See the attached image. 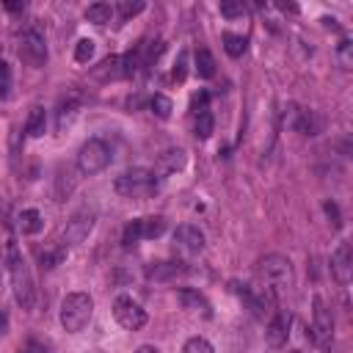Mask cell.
I'll return each instance as SVG.
<instances>
[{
	"label": "cell",
	"instance_id": "cell-1",
	"mask_svg": "<svg viewBox=\"0 0 353 353\" xmlns=\"http://www.w3.org/2000/svg\"><path fill=\"white\" fill-rule=\"evenodd\" d=\"M256 276L262 281V290H268L273 298H281L292 290L295 276H292V262L281 254H268L256 262Z\"/></svg>",
	"mask_w": 353,
	"mask_h": 353
},
{
	"label": "cell",
	"instance_id": "cell-34",
	"mask_svg": "<svg viewBox=\"0 0 353 353\" xmlns=\"http://www.w3.org/2000/svg\"><path fill=\"white\" fill-rule=\"evenodd\" d=\"M190 110H193V116H196V113H201V110H207V91H201L199 97H193Z\"/></svg>",
	"mask_w": 353,
	"mask_h": 353
},
{
	"label": "cell",
	"instance_id": "cell-27",
	"mask_svg": "<svg viewBox=\"0 0 353 353\" xmlns=\"http://www.w3.org/2000/svg\"><path fill=\"white\" fill-rule=\"evenodd\" d=\"M143 8H146V3H143V0H135V3H132V0H121L119 6H113V11H116L121 19H130V17L141 14Z\"/></svg>",
	"mask_w": 353,
	"mask_h": 353
},
{
	"label": "cell",
	"instance_id": "cell-31",
	"mask_svg": "<svg viewBox=\"0 0 353 353\" xmlns=\"http://www.w3.org/2000/svg\"><path fill=\"white\" fill-rule=\"evenodd\" d=\"M91 58H94V41H91V39H80L77 47H74V61L85 63V61H91Z\"/></svg>",
	"mask_w": 353,
	"mask_h": 353
},
{
	"label": "cell",
	"instance_id": "cell-5",
	"mask_svg": "<svg viewBox=\"0 0 353 353\" xmlns=\"http://www.w3.org/2000/svg\"><path fill=\"white\" fill-rule=\"evenodd\" d=\"M108 163H110V149L102 138H88L77 152V171L85 176L105 171Z\"/></svg>",
	"mask_w": 353,
	"mask_h": 353
},
{
	"label": "cell",
	"instance_id": "cell-17",
	"mask_svg": "<svg viewBox=\"0 0 353 353\" xmlns=\"http://www.w3.org/2000/svg\"><path fill=\"white\" fill-rule=\"evenodd\" d=\"M179 303H182L185 309H190V312H201L204 317H212V306H210V301H207L201 292L190 290V287L179 290Z\"/></svg>",
	"mask_w": 353,
	"mask_h": 353
},
{
	"label": "cell",
	"instance_id": "cell-37",
	"mask_svg": "<svg viewBox=\"0 0 353 353\" xmlns=\"http://www.w3.org/2000/svg\"><path fill=\"white\" fill-rule=\"evenodd\" d=\"M325 215L334 221V226H339V210H336L334 201H325Z\"/></svg>",
	"mask_w": 353,
	"mask_h": 353
},
{
	"label": "cell",
	"instance_id": "cell-28",
	"mask_svg": "<svg viewBox=\"0 0 353 353\" xmlns=\"http://www.w3.org/2000/svg\"><path fill=\"white\" fill-rule=\"evenodd\" d=\"M182 353H215V347H212L204 336H190V339L182 345Z\"/></svg>",
	"mask_w": 353,
	"mask_h": 353
},
{
	"label": "cell",
	"instance_id": "cell-24",
	"mask_svg": "<svg viewBox=\"0 0 353 353\" xmlns=\"http://www.w3.org/2000/svg\"><path fill=\"white\" fill-rule=\"evenodd\" d=\"M248 47V39L245 36H237V33H223V50L232 55V58H240Z\"/></svg>",
	"mask_w": 353,
	"mask_h": 353
},
{
	"label": "cell",
	"instance_id": "cell-25",
	"mask_svg": "<svg viewBox=\"0 0 353 353\" xmlns=\"http://www.w3.org/2000/svg\"><path fill=\"white\" fill-rule=\"evenodd\" d=\"M212 127H215V119H212V113H210V108L207 110H201V113H196V138H210L212 135Z\"/></svg>",
	"mask_w": 353,
	"mask_h": 353
},
{
	"label": "cell",
	"instance_id": "cell-36",
	"mask_svg": "<svg viewBox=\"0 0 353 353\" xmlns=\"http://www.w3.org/2000/svg\"><path fill=\"white\" fill-rule=\"evenodd\" d=\"M185 63H188V55L185 52H179V61H176V66H174V80H185Z\"/></svg>",
	"mask_w": 353,
	"mask_h": 353
},
{
	"label": "cell",
	"instance_id": "cell-19",
	"mask_svg": "<svg viewBox=\"0 0 353 353\" xmlns=\"http://www.w3.org/2000/svg\"><path fill=\"white\" fill-rule=\"evenodd\" d=\"M25 132L30 138H41L47 132V110L41 105H33L30 113H28V121H25Z\"/></svg>",
	"mask_w": 353,
	"mask_h": 353
},
{
	"label": "cell",
	"instance_id": "cell-2",
	"mask_svg": "<svg viewBox=\"0 0 353 353\" xmlns=\"http://www.w3.org/2000/svg\"><path fill=\"white\" fill-rule=\"evenodd\" d=\"M6 265H8V276H11V290H14V298L22 309H33L36 303V287H33V279H30V268L22 256V251L17 248L14 240H8L6 245Z\"/></svg>",
	"mask_w": 353,
	"mask_h": 353
},
{
	"label": "cell",
	"instance_id": "cell-4",
	"mask_svg": "<svg viewBox=\"0 0 353 353\" xmlns=\"http://www.w3.org/2000/svg\"><path fill=\"white\" fill-rule=\"evenodd\" d=\"M91 314H94V298L88 292H69L61 301V325L69 334L83 331L88 325Z\"/></svg>",
	"mask_w": 353,
	"mask_h": 353
},
{
	"label": "cell",
	"instance_id": "cell-8",
	"mask_svg": "<svg viewBox=\"0 0 353 353\" xmlns=\"http://www.w3.org/2000/svg\"><path fill=\"white\" fill-rule=\"evenodd\" d=\"M19 58L33 69L47 63V44H44V36L36 28L22 30V36H19Z\"/></svg>",
	"mask_w": 353,
	"mask_h": 353
},
{
	"label": "cell",
	"instance_id": "cell-21",
	"mask_svg": "<svg viewBox=\"0 0 353 353\" xmlns=\"http://www.w3.org/2000/svg\"><path fill=\"white\" fill-rule=\"evenodd\" d=\"M17 223H19V232H22V234H39L41 226H44V218H41L39 210L30 207V210H22V212H19Z\"/></svg>",
	"mask_w": 353,
	"mask_h": 353
},
{
	"label": "cell",
	"instance_id": "cell-10",
	"mask_svg": "<svg viewBox=\"0 0 353 353\" xmlns=\"http://www.w3.org/2000/svg\"><path fill=\"white\" fill-rule=\"evenodd\" d=\"M284 124L292 127V130H298L301 135H317L320 127H323V121H320V116H317L314 110H303V108H298V105H290V108H287Z\"/></svg>",
	"mask_w": 353,
	"mask_h": 353
},
{
	"label": "cell",
	"instance_id": "cell-14",
	"mask_svg": "<svg viewBox=\"0 0 353 353\" xmlns=\"http://www.w3.org/2000/svg\"><path fill=\"white\" fill-rule=\"evenodd\" d=\"M290 325H292V314L287 309H279L270 314V323H268V331H265V342L270 347H281L287 345L290 339Z\"/></svg>",
	"mask_w": 353,
	"mask_h": 353
},
{
	"label": "cell",
	"instance_id": "cell-39",
	"mask_svg": "<svg viewBox=\"0 0 353 353\" xmlns=\"http://www.w3.org/2000/svg\"><path fill=\"white\" fill-rule=\"evenodd\" d=\"M8 11H25V3H6Z\"/></svg>",
	"mask_w": 353,
	"mask_h": 353
},
{
	"label": "cell",
	"instance_id": "cell-3",
	"mask_svg": "<svg viewBox=\"0 0 353 353\" xmlns=\"http://www.w3.org/2000/svg\"><path fill=\"white\" fill-rule=\"evenodd\" d=\"M157 174L152 168H127L116 176L113 190L124 199H149L157 190Z\"/></svg>",
	"mask_w": 353,
	"mask_h": 353
},
{
	"label": "cell",
	"instance_id": "cell-22",
	"mask_svg": "<svg viewBox=\"0 0 353 353\" xmlns=\"http://www.w3.org/2000/svg\"><path fill=\"white\" fill-rule=\"evenodd\" d=\"M193 63H196V74L199 77H204V80H210L212 74H215V58H212V52L210 50H196V58H193Z\"/></svg>",
	"mask_w": 353,
	"mask_h": 353
},
{
	"label": "cell",
	"instance_id": "cell-32",
	"mask_svg": "<svg viewBox=\"0 0 353 353\" xmlns=\"http://www.w3.org/2000/svg\"><path fill=\"white\" fill-rule=\"evenodd\" d=\"M8 85H11V69H8V63L0 58V94H6Z\"/></svg>",
	"mask_w": 353,
	"mask_h": 353
},
{
	"label": "cell",
	"instance_id": "cell-11",
	"mask_svg": "<svg viewBox=\"0 0 353 353\" xmlns=\"http://www.w3.org/2000/svg\"><path fill=\"white\" fill-rule=\"evenodd\" d=\"M314 312H312V331H314V339L317 345H328L331 336H334V317H331V309L325 306V301L317 295L312 301Z\"/></svg>",
	"mask_w": 353,
	"mask_h": 353
},
{
	"label": "cell",
	"instance_id": "cell-35",
	"mask_svg": "<svg viewBox=\"0 0 353 353\" xmlns=\"http://www.w3.org/2000/svg\"><path fill=\"white\" fill-rule=\"evenodd\" d=\"M339 61H342L345 69H350V41H347V39L339 44Z\"/></svg>",
	"mask_w": 353,
	"mask_h": 353
},
{
	"label": "cell",
	"instance_id": "cell-23",
	"mask_svg": "<svg viewBox=\"0 0 353 353\" xmlns=\"http://www.w3.org/2000/svg\"><path fill=\"white\" fill-rule=\"evenodd\" d=\"M113 14H116V11H113L110 3H91V6L85 8V19L94 22V25H105V22H110Z\"/></svg>",
	"mask_w": 353,
	"mask_h": 353
},
{
	"label": "cell",
	"instance_id": "cell-7",
	"mask_svg": "<svg viewBox=\"0 0 353 353\" xmlns=\"http://www.w3.org/2000/svg\"><path fill=\"white\" fill-rule=\"evenodd\" d=\"M113 317L119 320L121 328L127 331H138L146 325V309L132 298V295H119L113 301Z\"/></svg>",
	"mask_w": 353,
	"mask_h": 353
},
{
	"label": "cell",
	"instance_id": "cell-26",
	"mask_svg": "<svg viewBox=\"0 0 353 353\" xmlns=\"http://www.w3.org/2000/svg\"><path fill=\"white\" fill-rule=\"evenodd\" d=\"M149 108H152V113H154L157 119H168V116H171V110H174L171 99H168V97H163V94H154V97L149 99Z\"/></svg>",
	"mask_w": 353,
	"mask_h": 353
},
{
	"label": "cell",
	"instance_id": "cell-6",
	"mask_svg": "<svg viewBox=\"0 0 353 353\" xmlns=\"http://www.w3.org/2000/svg\"><path fill=\"white\" fill-rule=\"evenodd\" d=\"M165 232V218L163 215H146V218H132L127 226H124V237L121 243L124 245H135L141 240H154Z\"/></svg>",
	"mask_w": 353,
	"mask_h": 353
},
{
	"label": "cell",
	"instance_id": "cell-13",
	"mask_svg": "<svg viewBox=\"0 0 353 353\" xmlns=\"http://www.w3.org/2000/svg\"><path fill=\"white\" fill-rule=\"evenodd\" d=\"M201 248H204V234H201V229H196V226H179V229L174 232V251H176L179 256L190 259V256L201 254Z\"/></svg>",
	"mask_w": 353,
	"mask_h": 353
},
{
	"label": "cell",
	"instance_id": "cell-15",
	"mask_svg": "<svg viewBox=\"0 0 353 353\" xmlns=\"http://www.w3.org/2000/svg\"><path fill=\"white\" fill-rule=\"evenodd\" d=\"M331 273L339 284H347L353 276V254H350V243H339L336 251L331 254Z\"/></svg>",
	"mask_w": 353,
	"mask_h": 353
},
{
	"label": "cell",
	"instance_id": "cell-18",
	"mask_svg": "<svg viewBox=\"0 0 353 353\" xmlns=\"http://www.w3.org/2000/svg\"><path fill=\"white\" fill-rule=\"evenodd\" d=\"M94 77H97V80H119V77H127V74H124V58H121V55L105 58V61L94 69Z\"/></svg>",
	"mask_w": 353,
	"mask_h": 353
},
{
	"label": "cell",
	"instance_id": "cell-20",
	"mask_svg": "<svg viewBox=\"0 0 353 353\" xmlns=\"http://www.w3.org/2000/svg\"><path fill=\"white\" fill-rule=\"evenodd\" d=\"M179 273H182V262H152L146 268V276L154 279V281H168Z\"/></svg>",
	"mask_w": 353,
	"mask_h": 353
},
{
	"label": "cell",
	"instance_id": "cell-16",
	"mask_svg": "<svg viewBox=\"0 0 353 353\" xmlns=\"http://www.w3.org/2000/svg\"><path fill=\"white\" fill-rule=\"evenodd\" d=\"M182 165H185V152H182V149H168V152H163V154L157 157V165H154L152 171H154L157 179H160V176L176 174Z\"/></svg>",
	"mask_w": 353,
	"mask_h": 353
},
{
	"label": "cell",
	"instance_id": "cell-33",
	"mask_svg": "<svg viewBox=\"0 0 353 353\" xmlns=\"http://www.w3.org/2000/svg\"><path fill=\"white\" fill-rule=\"evenodd\" d=\"M61 256H63L61 251H41V265H44V268H55Z\"/></svg>",
	"mask_w": 353,
	"mask_h": 353
},
{
	"label": "cell",
	"instance_id": "cell-40",
	"mask_svg": "<svg viewBox=\"0 0 353 353\" xmlns=\"http://www.w3.org/2000/svg\"><path fill=\"white\" fill-rule=\"evenodd\" d=\"M135 353H160V350H157V347H152V345H141Z\"/></svg>",
	"mask_w": 353,
	"mask_h": 353
},
{
	"label": "cell",
	"instance_id": "cell-29",
	"mask_svg": "<svg viewBox=\"0 0 353 353\" xmlns=\"http://www.w3.org/2000/svg\"><path fill=\"white\" fill-rule=\"evenodd\" d=\"M74 110H77V102H74V99L58 105V130H63V127L74 119Z\"/></svg>",
	"mask_w": 353,
	"mask_h": 353
},
{
	"label": "cell",
	"instance_id": "cell-9",
	"mask_svg": "<svg viewBox=\"0 0 353 353\" xmlns=\"http://www.w3.org/2000/svg\"><path fill=\"white\" fill-rule=\"evenodd\" d=\"M232 287H234V292L248 303V309L254 312V317L265 320V317L273 314V301H276V298H273L268 290H262V287H259V290H251V287H245V284H243V287H240V284H232Z\"/></svg>",
	"mask_w": 353,
	"mask_h": 353
},
{
	"label": "cell",
	"instance_id": "cell-12",
	"mask_svg": "<svg viewBox=\"0 0 353 353\" xmlns=\"http://www.w3.org/2000/svg\"><path fill=\"white\" fill-rule=\"evenodd\" d=\"M91 229H94V210L83 207V210H77V212L66 221L63 240H66L69 245H77V243H83V240L88 237V232H91Z\"/></svg>",
	"mask_w": 353,
	"mask_h": 353
},
{
	"label": "cell",
	"instance_id": "cell-30",
	"mask_svg": "<svg viewBox=\"0 0 353 353\" xmlns=\"http://www.w3.org/2000/svg\"><path fill=\"white\" fill-rule=\"evenodd\" d=\"M245 11H248V6L243 0H226V3H221V14L229 17V19L232 17H243Z\"/></svg>",
	"mask_w": 353,
	"mask_h": 353
},
{
	"label": "cell",
	"instance_id": "cell-38",
	"mask_svg": "<svg viewBox=\"0 0 353 353\" xmlns=\"http://www.w3.org/2000/svg\"><path fill=\"white\" fill-rule=\"evenodd\" d=\"M19 353H47V350H44V347H41L39 342H28V345H25V347H22Z\"/></svg>",
	"mask_w": 353,
	"mask_h": 353
}]
</instances>
